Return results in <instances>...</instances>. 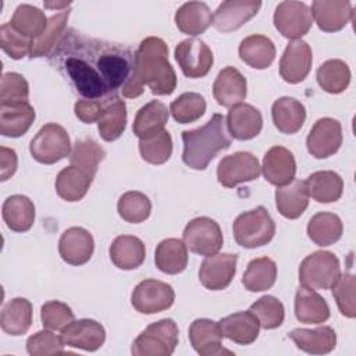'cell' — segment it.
Here are the masks:
<instances>
[{
  "instance_id": "cell-49",
  "label": "cell",
  "mask_w": 356,
  "mask_h": 356,
  "mask_svg": "<svg viewBox=\"0 0 356 356\" xmlns=\"http://www.w3.org/2000/svg\"><path fill=\"white\" fill-rule=\"evenodd\" d=\"M249 312L256 316L259 324L264 330L278 328L284 323L285 309L280 299L271 295H264L250 305Z\"/></svg>"
},
{
  "instance_id": "cell-29",
  "label": "cell",
  "mask_w": 356,
  "mask_h": 356,
  "mask_svg": "<svg viewBox=\"0 0 356 356\" xmlns=\"http://www.w3.org/2000/svg\"><path fill=\"white\" fill-rule=\"evenodd\" d=\"M95 175L70 164L63 168L56 178V192L57 195L67 202H78L83 199L89 191Z\"/></svg>"
},
{
  "instance_id": "cell-10",
  "label": "cell",
  "mask_w": 356,
  "mask_h": 356,
  "mask_svg": "<svg viewBox=\"0 0 356 356\" xmlns=\"http://www.w3.org/2000/svg\"><path fill=\"white\" fill-rule=\"evenodd\" d=\"M261 167L256 156L249 152H236L222 157L217 167V179L225 188H234L260 177Z\"/></svg>"
},
{
  "instance_id": "cell-51",
  "label": "cell",
  "mask_w": 356,
  "mask_h": 356,
  "mask_svg": "<svg viewBox=\"0 0 356 356\" xmlns=\"http://www.w3.org/2000/svg\"><path fill=\"white\" fill-rule=\"evenodd\" d=\"M64 342L61 335H56L51 330H42L31 335L26 341V352L31 356H51V355H63Z\"/></svg>"
},
{
  "instance_id": "cell-56",
  "label": "cell",
  "mask_w": 356,
  "mask_h": 356,
  "mask_svg": "<svg viewBox=\"0 0 356 356\" xmlns=\"http://www.w3.org/2000/svg\"><path fill=\"white\" fill-rule=\"evenodd\" d=\"M18 167V159L14 149L0 147V181H7L14 175Z\"/></svg>"
},
{
  "instance_id": "cell-8",
  "label": "cell",
  "mask_w": 356,
  "mask_h": 356,
  "mask_svg": "<svg viewBox=\"0 0 356 356\" xmlns=\"http://www.w3.org/2000/svg\"><path fill=\"white\" fill-rule=\"evenodd\" d=\"M182 239L191 252L200 256H211L222 246L221 228L210 217L191 220L182 232Z\"/></svg>"
},
{
  "instance_id": "cell-34",
  "label": "cell",
  "mask_w": 356,
  "mask_h": 356,
  "mask_svg": "<svg viewBox=\"0 0 356 356\" xmlns=\"http://www.w3.org/2000/svg\"><path fill=\"white\" fill-rule=\"evenodd\" d=\"M238 53L241 60L249 67L266 70L275 58V44L264 35H250L241 42Z\"/></svg>"
},
{
  "instance_id": "cell-17",
  "label": "cell",
  "mask_w": 356,
  "mask_h": 356,
  "mask_svg": "<svg viewBox=\"0 0 356 356\" xmlns=\"http://www.w3.org/2000/svg\"><path fill=\"white\" fill-rule=\"evenodd\" d=\"M63 342L67 346L95 352L103 346L106 331L100 323L92 318L74 320L61 330Z\"/></svg>"
},
{
  "instance_id": "cell-1",
  "label": "cell",
  "mask_w": 356,
  "mask_h": 356,
  "mask_svg": "<svg viewBox=\"0 0 356 356\" xmlns=\"http://www.w3.org/2000/svg\"><path fill=\"white\" fill-rule=\"evenodd\" d=\"M49 61L88 100L117 95L129 79L135 54L121 43L67 29Z\"/></svg>"
},
{
  "instance_id": "cell-50",
  "label": "cell",
  "mask_w": 356,
  "mask_h": 356,
  "mask_svg": "<svg viewBox=\"0 0 356 356\" xmlns=\"http://www.w3.org/2000/svg\"><path fill=\"white\" fill-rule=\"evenodd\" d=\"M29 85L18 72H6L0 82V106L28 102Z\"/></svg>"
},
{
  "instance_id": "cell-16",
  "label": "cell",
  "mask_w": 356,
  "mask_h": 356,
  "mask_svg": "<svg viewBox=\"0 0 356 356\" xmlns=\"http://www.w3.org/2000/svg\"><path fill=\"white\" fill-rule=\"evenodd\" d=\"M261 7L259 0H227L213 14V25L217 31L228 33L236 31L253 18Z\"/></svg>"
},
{
  "instance_id": "cell-30",
  "label": "cell",
  "mask_w": 356,
  "mask_h": 356,
  "mask_svg": "<svg viewBox=\"0 0 356 356\" xmlns=\"http://www.w3.org/2000/svg\"><path fill=\"white\" fill-rule=\"evenodd\" d=\"M177 28L189 36H197L207 31L213 22V15L209 6L203 1H188L175 13Z\"/></svg>"
},
{
  "instance_id": "cell-32",
  "label": "cell",
  "mask_w": 356,
  "mask_h": 356,
  "mask_svg": "<svg viewBox=\"0 0 356 356\" xmlns=\"http://www.w3.org/2000/svg\"><path fill=\"white\" fill-rule=\"evenodd\" d=\"M127 127V106L117 95L106 97L103 111L97 121V129L100 136L106 142L118 139Z\"/></svg>"
},
{
  "instance_id": "cell-13",
  "label": "cell",
  "mask_w": 356,
  "mask_h": 356,
  "mask_svg": "<svg viewBox=\"0 0 356 356\" xmlns=\"http://www.w3.org/2000/svg\"><path fill=\"white\" fill-rule=\"evenodd\" d=\"M342 145L341 122L331 117H323L314 122L307 138V152L314 159H327L338 152Z\"/></svg>"
},
{
  "instance_id": "cell-26",
  "label": "cell",
  "mask_w": 356,
  "mask_h": 356,
  "mask_svg": "<svg viewBox=\"0 0 356 356\" xmlns=\"http://www.w3.org/2000/svg\"><path fill=\"white\" fill-rule=\"evenodd\" d=\"M222 337L238 345H250L259 337L260 324L253 313L238 312L218 321Z\"/></svg>"
},
{
  "instance_id": "cell-19",
  "label": "cell",
  "mask_w": 356,
  "mask_h": 356,
  "mask_svg": "<svg viewBox=\"0 0 356 356\" xmlns=\"http://www.w3.org/2000/svg\"><path fill=\"white\" fill-rule=\"evenodd\" d=\"M352 4L346 0H314L312 15L323 32H338L353 19Z\"/></svg>"
},
{
  "instance_id": "cell-6",
  "label": "cell",
  "mask_w": 356,
  "mask_h": 356,
  "mask_svg": "<svg viewBox=\"0 0 356 356\" xmlns=\"http://www.w3.org/2000/svg\"><path fill=\"white\" fill-rule=\"evenodd\" d=\"M341 277L338 257L328 250H317L306 256L299 267V281L312 289H331Z\"/></svg>"
},
{
  "instance_id": "cell-22",
  "label": "cell",
  "mask_w": 356,
  "mask_h": 356,
  "mask_svg": "<svg viewBox=\"0 0 356 356\" xmlns=\"http://www.w3.org/2000/svg\"><path fill=\"white\" fill-rule=\"evenodd\" d=\"M225 124L234 139L249 140L260 134L263 128V117L252 104L239 103L229 108Z\"/></svg>"
},
{
  "instance_id": "cell-12",
  "label": "cell",
  "mask_w": 356,
  "mask_h": 356,
  "mask_svg": "<svg viewBox=\"0 0 356 356\" xmlns=\"http://www.w3.org/2000/svg\"><path fill=\"white\" fill-rule=\"evenodd\" d=\"M174 56L182 74L188 78L206 76L214 63L210 47L196 38L179 42L174 50Z\"/></svg>"
},
{
  "instance_id": "cell-20",
  "label": "cell",
  "mask_w": 356,
  "mask_h": 356,
  "mask_svg": "<svg viewBox=\"0 0 356 356\" xmlns=\"http://www.w3.org/2000/svg\"><path fill=\"white\" fill-rule=\"evenodd\" d=\"M261 171L267 182L275 186H282L295 179L296 161L286 147L273 146L263 157Z\"/></svg>"
},
{
  "instance_id": "cell-27",
  "label": "cell",
  "mask_w": 356,
  "mask_h": 356,
  "mask_svg": "<svg viewBox=\"0 0 356 356\" xmlns=\"http://www.w3.org/2000/svg\"><path fill=\"white\" fill-rule=\"evenodd\" d=\"M295 316L305 324H321L330 318V307L321 295L302 285L295 295Z\"/></svg>"
},
{
  "instance_id": "cell-11",
  "label": "cell",
  "mask_w": 356,
  "mask_h": 356,
  "mask_svg": "<svg viewBox=\"0 0 356 356\" xmlns=\"http://www.w3.org/2000/svg\"><path fill=\"white\" fill-rule=\"evenodd\" d=\"M273 21L284 38L298 40L310 31L313 15L307 4L302 1H281L274 11Z\"/></svg>"
},
{
  "instance_id": "cell-14",
  "label": "cell",
  "mask_w": 356,
  "mask_h": 356,
  "mask_svg": "<svg viewBox=\"0 0 356 356\" xmlns=\"http://www.w3.org/2000/svg\"><path fill=\"white\" fill-rule=\"evenodd\" d=\"M313 53L307 42L291 40L280 60V75L288 83H299L306 79L312 70Z\"/></svg>"
},
{
  "instance_id": "cell-5",
  "label": "cell",
  "mask_w": 356,
  "mask_h": 356,
  "mask_svg": "<svg viewBox=\"0 0 356 356\" xmlns=\"http://www.w3.org/2000/svg\"><path fill=\"white\" fill-rule=\"evenodd\" d=\"M178 345V325L172 318L149 324L132 342L135 356H170Z\"/></svg>"
},
{
  "instance_id": "cell-7",
  "label": "cell",
  "mask_w": 356,
  "mask_h": 356,
  "mask_svg": "<svg viewBox=\"0 0 356 356\" xmlns=\"http://www.w3.org/2000/svg\"><path fill=\"white\" fill-rule=\"evenodd\" d=\"M32 157L42 164H54L71 154L68 132L58 124L43 125L29 143Z\"/></svg>"
},
{
  "instance_id": "cell-37",
  "label": "cell",
  "mask_w": 356,
  "mask_h": 356,
  "mask_svg": "<svg viewBox=\"0 0 356 356\" xmlns=\"http://www.w3.org/2000/svg\"><path fill=\"white\" fill-rule=\"evenodd\" d=\"M156 267L170 275L182 273L188 266V248L177 238L163 239L154 252Z\"/></svg>"
},
{
  "instance_id": "cell-28",
  "label": "cell",
  "mask_w": 356,
  "mask_h": 356,
  "mask_svg": "<svg viewBox=\"0 0 356 356\" xmlns=\"http://www.w3.org/2000/svg\"><path fill=\"white\" fill-rule=\"evenodd\" d=\"M113 264L121 270H135L146 257L145 243L134 235L117 236L108 249Z\"/></svg>"
},
{
  "instance_id": "cell-43",
  "label": "cell",
  "mask_w": 356,
  "mask_h": 356,
  "mask_svg": "<svg viewBox=\"0 0 356 356\" xmlns=\"http://www.w3.org/2000/svg\"><path fill=\"white\" fill-rule=\"evenodd\" d=\"M320 88L331 95L342 93L350 82V70L342 60H327L317 68L316 74Z\"/></svg>"
},
{
  "instance_id": "cell-35",
  "label": "cell",
  "mask_w": 356,
  "mask_h": 356,
  "mask_svg": "<svg viewBox=\"0 0 356 356\" xmlns=\"http://www.w3.org/2000/svg\"><path fill=\"white\" fill-rule=\"evenodd\" d=\"M170 110L167 106L159 100H152L142 106L134 120L132 131L139 139L149 138L164 129L168 122Z\"/></svg>"
},
{
  "instance_id": "cell-24",
  "label": "cell",
  "mask_w": 356,
  "mask_h": 356,
  "mask_svg": "<svg viewBox=\"0 0 356 356\" xmlns=\"http://www.w3.org/2000/svg\"><path fill=\"white\" fill-rule=\"evenodd\" d=\"M288 337L295 342L296 348L310 355H325L335 349L337 334L328 325H321L313 330L295 328Z\"/></svg>"
},
{
  "instance_id": "cell-4",
  "label": "cell",
  "mask_w": 356,
  "mask_h": 356,
  "mask_svg": "<svg viewBox=\"0 0 356 356\" xmlns=\"http://www.w3.org/2000/svg\"><path fill=\"white\" fill-rule=\"evenodd\" d=\"M232 232L238 245L246 249H254L267 245L273 239L275 222L266 207L257 206L235 218Z\"/></svg>"
},
{
  "instance_id": "cell-15",
  "label": "cell",
  "mask_w": 356,
  "mask_h": 356,
  "mask_svg": "<svg viewBox=\"0 0 356 356\" xmlns=\"http://www.w3.org/2000/svg\"><path fill=\"white\" fill-rule=\"evenodd\" d=\"M238 256L232 253H214L206 256L199 268V280L202 285L210 291H221L227 288L236 273Z\"/></svg>"
},
{
  "instance_id": "cell-18",
  "label": "cell",
  "mask_w": 356,
  "mask_h": 356,
  "mask_svg": "<svg viewBox=\"0 0 356 356\" xmlns=\"http://www.w3.org/2000/svg\"><path fill=\"white\" fill-rule=\"evenodd\" d=\"M95 250L92 234L82 227L65 229L58 241V253L61 259L71 266H82L90 260Z\"/></svg>"
},
{
  "instance_id": "cell-21",
  "label": "cell",
  "mask_w": 356,
  "mask_h": 356,
  "mask_svg": "<svg viewBox=\"0 0 356 356\" xmlns=\"http://www.w3.org/2000/svg\"><path fill=\"white\" fill-rule=\"evenodd\" d=\"M189 341L200 356H217L231 353L222 348L220 324L210 318H196L189 325Z\"/></svg>"
},
{
  "instance_id": "cell-25",
  "label": "cell",
  "mask_w": 356,
  "mask_h": 356,
  "mask_svg": "<svg viewBox=\"0 0 356 356\" xmlns=\"http://www.w3.org/2000/svg\"><path fill=\"white\" fill-rule=\"evenodd\" d=\"M275 206L281 216L289 220L299 218L309 206V192L305 181L293 179L275 191Z\"/></svg>"
},
{
  "instance_id": "cell-9",
  "label": "cell",
  "mask_w": 356,
  "mask_h": 356,
  "mask_svg": "<svg viewBox=\"0 0 356 356\" xmlns=\"http://www.w3.org/2000/svg\"><path fill=\"white\" fill-rule=\"evenodd\" d=\"M174 299L175 292L172 286L153 278L140 281L131 295L134 309L142 314H156L164 312L172 306Z\"/></svg>"
},
{
  "instance_id": "cell-31",
  "label": "cell",
  "mask_w": 356,
  "mask_h": 356,
  "mask_svg": "<svg viewBox=\"0 0 356 356\" xmlns=\"http://www.w3.org/2000/svg\"><path fill=\"white\" fill-rule=\"evenodd\" d=\"M271 117L275 128L280 132L292 135L303 127L306 120V108L299 100L284 96L273 103Z\"/></svg>"
},
{
  "instance_id": "cell-55",
  "label": "cell",
  "mask_w": 356,
  "mask_h": 356,
  "mask_svg": "<svg viewBox=\"0 0 356 356\" xmlns=\"http://www.w3.org/2000/svg\"><path fill=\"white\" fill-rule=\"evenodd\" d=\"M103 104H104V99H102V100L82 99L75 103L74 113L78 117V120H81L82 122L92 124V122L99 121L100 114L103 111Z\"/></svg>"
},
{
  "instance_id": "cell-53",
  "label": "cell",
  "mask_w": 356,
  "mask_h": 356,
  "mask_svg": "<svg viewBox=\"0 0 356 356\" xmlns=\"http://www.w3.org/2000/svg\"><path fill=\"white\" fill-rule=\"evenodd\" d=\"M75 318L74 312L67 303L60 300H49L40 309V320L44 328L61 331Z\"/></svg>"
},
{
  "instance_id": "cell-48",
  "label": "cell",
  "mask_w": 356,
  "mask_h": 356,
  "mask_svg": "<svg viewBox=\"0 0 356 356\" xmlns=\"http://www.w3.org/2000/svg\"><path fill=\"white\" fill-rule=\"evenodd\" d=\"M206 111V100L202 95L186 92L179 95L170 104V113L179 124H189L203 117Z\"/></svg>"
},
{
  "instance_id": "cell-23",
  "label": "cell",
  "mask_w": 356,
  "mask_h": 356,
  "mask_svg": "<svg viewBox=\"0 0 356 356\" xmlns=\"http://www.w3.org/2000/svg\"><path fill=\"white\" fill-rule=\"evenodd\" d=\"M246 78L234 67L222 68L216 76L213 85V96L222 107H234L246 97Z\"/></svg>"
},
{
  "instance_id": "cell-41",
  "label": "cell",
  "mask_w": 356,
  "mask_h": 356,
  "mask_svg": "<svg viewBox=\"0 0 356 356\" xmlns=\"http://www.w3.org/2000/svg\"><path fill=\"white\" fill-rule=\"evenodd\" d=\"M343 225L341 218L328 211L314 214L307 224L309 238L318 246H330L338 242L342 236Z\"/></svg>"
},
{
  "instance_id": "cell-44",
  "label": "cell",
  "mask_w": 356,
  "mask_h": 356,
  "mask_svg": "<svg viewBox=\"0 0 356 356\" xmlns=\"http://www.w3.org/2000/svg\"><path fill=\"white\" fill-rule=\"evenodd\" d=\"M47 17L42 10L31 4H19L11 18V26L29 39L40 36L47 26Z\"/></svg>"
},
{
  "instance_id": "cell-2",
  "label": "cell",
  "mask_w": 356,
  "mask_h": 356,
  "mask_svg": "<svg viewBox=\"0 0 356 356\" xmlns=\"http://www.w3.org/2000/svg\"><path fill=\"white\" fill-rule=\"evenodd\" d=\"M147 85L153 95H171L177 88V75L168 61V47L165 42L156 36L145 38L136 53L134 70L122 86L124 97L134 99L143 93Z\"/></svg>"
},
{
  "instance_id": "cell-38",
  "label": "cell",
  "mask_w": 356,
  "mask_h": 356,
  "mask_svg": "<svg viewBox=\"0 0 356 356\" xmlns=\"http://www.w3.org/2000/svg\"><path fill=\"white\" fill-rule=\"evenodd\" d=\"M32 324V305L25 298L8 300L0 314L1 330L13 337L24 335Z\"/></svg>"
},
{
  "instance_id": "cell-46",
  "label": "cell",
  "mask_w": 356,
  "mask_h": 356,
  "mask_svg": "<svg viewBox=\"0 0 356 356\" xmlns=\"http://www.w3.org/2000/svg\"><path fill=\"white\" fill-rule=\"evenodd\" d=\"M117 210L120 217L127 222L139 224L149 218L152 203L145 193L139 191H128L120 196Z\"/></svg>"
},
{
  "instance_id": "cell-3",
  "label": "cell",
  "mask_w": 356,
  "mask_h": 356,
  "mask_svg": "<svg viewBox=\"0 0 356 356\" xmlns=\"http://www.w3.org/2000/svg\"><path fill=\"white\" fill-rule=\"evenodd\" d=\"M182 161L192 170H206L218 152L231 146V138L225 129V120L216 113L200 128L182 132Z\"/></svg>"
},
{
  "instance_id": "cell-39",
  "label": "cell",
  "mask_w": 356,
  "mask_h": 356,
  "mask_svg": "<svg viewBox=\"0 0 356 356\" xmlns=\"http://www.w3.org/2000/svg\"><path fill=\"white\" fill-rule=\"evenodd\" d=\"M305 182L309 196L318 203L337 202L343 192V181L335 171H316Z\"/></svg>"
},
{
  "instance_id": "cell-40",
  "label": "cell",
  "mask_w": 356,
  "mask_h": 356,
  "mask_svg": "<svg viewBox=\"0 0 356 356\" xmlns=\"http://www.w3.org/2000/svg\"><path fill=\"white\" fill-rule=\"evenodd\" d=\"M70 17V10L60 11L49 18L44 32L32 40L29 56L33 58L50 56L56 49L64 33L67 32V22Z\"/></svg>"
},
{
  "instance_id": "cell-47",
  "label": "cell",
  "mask_w": 356,
  "mask_h": 356,
  "mask_svg": "<svg viewBox=\"0 0 356 356\" xmlns=\"http://www.w3.org/2000/svg\"><path fill=\"white\" fill-rule=\"evenodd\" d=\"M139 153L145 161L154 165L168 161L172 154V139L170 132L163 129L149 138L139 139Z\"/></svg>"
},
{
  "instance_id": "cell-52",
  "label": "cell",
  "mask_w": 356,
  "mask_h": 356,
  "mask_svg": "<svg viewBox=\"0 0 356 356\" xmlns=\"http://www.w3.org/2000/svg\"><path fill=\"white\" fill-rule=\"evenodd\" d=\"M355 288H356V280L355 275L350 273L341 274L332 289V296L337 302V306L348 318H355L356 316V307H355Z\"/></svg>"
},
{
  "instance_id": "cell-36",
  "label": "cell",
  "mask_w": 356,
  "mask_h": 356,
  "mask_svg": "<svg viewBox=\"0 0 356 356\" xmlns=\"http://www.w3.org/2000/svg\"><path fill=\"white\" fill-rule=\"evenodd\" d=\"M6 225L14 232H26L32 228L35 221V206L28 196L11 195L1 209Z\"/></svg>"
},
{
  "instance_id": "cell-33",
  "label": "cell",
  "mask_w": 356,
  "mask_h": 356,
  "mask_svg": "<svg viewBox=\"0 0 356 356\" xmlns=\"http://www.w3.org/2000/svg\"><path fill=\"white\" fill-rule=\"evenodd\" d=\"M35 121V108L28 103L0 106V134L7 138H19L28 132Z\"/></svg>"
},
{
  "instance_id": "cell-45",
  "label": "cell",
  "mask_w": 356,
  "mask_h": 356,
  "mask_svg": "<svg viewBox=\"0 0 356 356\" xmlns=\"http://www.w3.org/2000/svg\"><path fill=\"white\" fill-rule=\"evenodd\" d=\"M104 149L92 138L78 139L70 154V164L83 168L85 171L96 175L99 163L104 160Z\"/></svg>"
},
{
  "instance_id": "cell-42",
  "label": "cell",
  "mask_w": 356,
  "mask_h": 356,
  "mask_svg": "<svg viewBox=\"0 0 356 356\" xmlns=\"http://www.w3.org/2000/svg\"><path fill=\"white\" fill-rule=\"evenodd\" d=\"M277 280V264L270 257H257L249 261L242 277L243 286L250 292L270 289Z\"/></svg>"
},
{
  "instance_id": "cell-54",
  "label": "cell",
  "mask_w": 356,
  "mask_h": 356,
  "mask_svg": "<svg viewBox=\"0 0 356 356\" xmlns=\"http://www.w3.org/2000/svg\"><path fill=\"white\" fill-rule=\"evenodd\" d=\"M32 39L15 31L11 24H3L0 26V47L6 54L14 60H21L31 53Z\"/></svg>"
}]
</instances>
